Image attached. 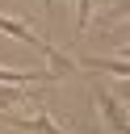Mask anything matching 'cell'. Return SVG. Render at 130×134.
Returning a JSON list of instances; mask_svg holds the SVG:
<instances>
[{
  "instance_id": "2",
  "label": "cell",
  "mask_w": 130,
  "mask_h": 134,
  "mask_svg": "<svg viewBox=\"0 0 130 134\" xmlns=\"http://www.w3.org/2000/svg\"><path fill=\"white\" fill-rule=\"evenodd\" d=\"M0 84L8 88H29V84H55L50 71H17V67H0Z\"/></svg>"
},
{
  "instance_id": "4",
  "label": "cell",
  "mask_w": 130,
  "mask_h": 134,
  "mask_svg": "<svg viewBox=\"0 0 130 134\" xmlns=\"http://www.w3.org/2000/svg\"><path fill=\"white\" fill-rule=\"evenodd\" d=\"M75 67H84V71H113L117 80L130 75V63H126L122 54H113V59H75Z\"/></svg>"
},
{
  "instance_id": "7",
  "label": "cell",
  "mask_w": 130,
  "mask_h": 134,
  "mask_svg": "<svg viewBox=\"0 0 130 134\" xmlns=\"http://www.w3.org/2000/svg\"><path fill=\"white\" fill-rule=\"evenodd\" d=\"M92 8H96V0H75V34H88V25H92Z\"/></svg>"
},
{
  "instance_id": "3",
  "label": "cell",
  "mask_w": 130,
  "mask_h": 134,
  "mask_svg": "<svg viewBox=\"0 0 130 134\" xmlns=\"http://www.w3.org/2000/svg\"><path fill=\"white\" fill-rule=\"evenodd\" d=\"M42 54H46V63H50L46 71H50L55 80H67L71 71H80V67H75V59H71V54H63L59 46H50V42H42Z\"/></svg>"
},
{
  "instance_id": "6",
  "label": "cell",
  "mask_w": 130,
  "mask_h": 134,
  "mask_svg": "<svg viewBox=\"0 0 130 134\" xmlns=\"http://www.w3.org/2000/svg\"><path fill=\"white\" fill-rule=\"evenodd\" d=\"M13 105H34V96H25L21 88H8V84H0V109H13Z\"/></svg>"
},
{
  "instance_id": "1",
  "label": "cell",
  "mask_w": 130,
  "mask_h": 134,
  "mask_svg": "<svg viewBox=\"0 0 130 134\" xmlns=\"http://www.w3.org/2000/svg\"><path fill=\"white\" fill-rule=\"evenodd\" d=\"M92 105H96V117L109 126V134H126V105H122V96H113L105 88H92Z\"/></svg>"
},
{
  "instance_id": "5",
  "label": "cell",
  "mask_w": 130,
  "mask_h": 134,
  "mask_svg": "<svg viewBox=\"0 0 130 134\" xmlns=\"http://www.w3.org/2000/svg\"><path fill=\"white\" fill-rule=\"evenodd\" d=\"M0 34H8V38H17V42H25V46H34V50H42V42H46V38L29 34V25H25V21H13V17H0Z\"/></svg>"
}]
</instances>
